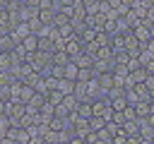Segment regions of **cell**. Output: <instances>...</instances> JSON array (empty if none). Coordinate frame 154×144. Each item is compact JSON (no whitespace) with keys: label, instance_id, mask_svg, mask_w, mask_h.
Instances as JSON below:
<instances>
[{"label":"cell","instance_id":"7","mask_svg":"<svg viewBox=\"0 0 154 144\" xmlns=\"http://www.w3.org/2000/svg\"><path fill=\"white\" fill-rule=\"evenodd\" d=\"M36 12H38V7H31V5H19L17 17H19L22 22H29V19H34V17H36Z\"/></svg>","mask_w":154,"mask_h":144},{"label":"cell","instance_id":"13","mask_svg":"<svg viewBox=\"0 0 154 144\" xmlns=\"http://www.w3.org/2000/svg\"><path fill=\"white\" fill-rule=\"evenodd\" d=\"M55 31H58V36L60 38H70V36H75V26L67 22V24H63V26H55Z\"/></svg>","mask_w":154,"mask_h":144},{"label":"cell","instance_id":"2","mask_svg":"<svg viewBox=\"0 0 154 144\" xmlns=\"http://www.w3.org/2000/svg\"><path fill=\"white\" fill-rule=\"evenodd\" d=\"M135 115H137L140 120L154 118V101H137V103H135Z\"/></svg>","mask_w":154,"mask_h":144},{"label":"cell","instance_id":"8","mask_svg":"<svg viewBox=\"0 0 154 144\" xmlns=\"http://www.w3.org/2000/svg\"><path fill=\"white\" fill-rule=\"evenodd\" d=\"M55 89H58L60 94H72V89H75V79L60 77V79H58V84H55Z\"/></svg>","mask_w":154,"mask_h":144},{"label":"cell","instance_id":"3","mask_svg":"<svg viewBox=\"0 0 154 144\" xmlns=\"http://www.w3.org/2000/svg\"><path fill=\"white\" fill-rule=\"evenodd\" d=\"M96 77V84H99V89L103 91V96H106V91L116 84V79H113V72L111 70H103V72H99V74H94Z\"/></svg>","mask_w":154,"mask_h":144},{"label":"cell","instance_id":"22","mask_svg":"<svg viewBox=\"0 0 154 144\" xmlns=\"http://www.w3.org/2000/svg\"><path fill=\"white\" fill-rule=\"evenodd\" d=\"M55 0H38V10H53Z\"/></svg>","mask_w":154,"mask_h":144},{"label":"cell","instance_id":"4","mask_svg":"<svg viewBox=\"0 0 154 144\" xmlns=\"http://www.w3.org/2000/svg\"><path fill=\"white\" fill-rule=\"evenodd\" d=\"M132 36L140 41V43H144V41H152V26H147V24H142V22H137L132 29Z\"/></svg>","mask_w":154,"mask_h":144},{"label":"cell","instance_id":"10","mask_svg":"<svg viewBox=\"0 0 154 144\" xmlns=\"http://www.w3.org/2000/svg\"><path fill=\"white\" fill-rule=\"evenodd\" d=\"M137 60H140V65H149V62H154V48H140Z\"/></svg>","mask_w":154,"mask_h":144},{"label":"cell","instance_id":"1","mask_svg":"<svg viewBox=\"0 0 154 144\" xmlns=\"http://www.w3.org/2000/svg\"><path fill=\"white\" fill-rule=\"evenodd\" d=\"M2 113L10 118V122H17V120L24 115V103H22V101H17V98H7V101H5Z\"/></svg>","mask_w":154,"mask_h":144},{"label":"cell","instance_id":"12","mask_svg":"<svg viewBox=\"0 0 154 144\" xmlns=\"http://www.w3.org/2000/svg\"><path fill=\"white\" fill-rule=\"evenodd\" d=\"M10 67H12V50L2 48L0 50V70H10Z\"/></svg>","mask_w":154,"mask_h":144},{"label":"cell","instance_id":"25","mask_svg":"<svg viewBox=\"0 0 154 144\" xmlns=\"http://www.w3.org/2000/svg\"><path fill=\"white\" fill-rule=\"evenodd\" d=\"M5 2H7V0H5Z\"/></svg>","mask_w":154,"mask_h":144},{"label":"cell","instance_id":"11","mask_svg":"<svg viewBox=\"0 0 154 144\" xmlns=\"http://www.w3.org/2000/svg\"><path fill=\"white\" fill-rule=\"evenodd\" d=\"M72 113L79 115V118H89V115H91V106H89V101H77V108H75Z\"/></svg>","mask_w":154,"mask_h":144},{"label":"cell","instance_id":"23","mask_svg":"<svg viewBox=\"0 0 154 144\" xmlns=\"http://www.w3.org/2000/svg\"><path fill=\"white\" fill-rule=\"evenodd\" d=\"M2 108H5V101H2V98H0V113H2Z\"/></svg>","mask_w":154,"mask_h":144},{"label":"cell","instance_id":"16","mask_svg":"<svg viewBox=\"0 0 154 144\" xmlns=\"http://www.w3.org/2000/svg\"><path fill=\"white\" fill-rule=\"evenodd\" d=\"M31 94H34V89H31V86H26V84L22 82V89H19V94H17V101H22V103H26V101L31 98Z\"/></svg>","mask_w":154,"mask_h":144},{"label":"cell","instance_id":"24","mask_svg":"<svg viewBox=\"0 0 154 144\" xmlns=\"http://www.w3.org/2000/svg\"><path fill=\"white\" fill-rule=\"evenodd\" d=\"M0 10H5V0H0Z\"/></svg>","mask_w":154,"mask_h":144},{"label":"cell","instance_id":"5","mask_svg":"<svg viewBox=\"0 0 154 144\" xmlns=\"http://www.w3.org/2000/svg\"><path fill=\"white\" fill-rule=\"evenodd\" d=\"M19 46H22V48H24L26 53H34V50L38 48V36H36L34 31H29V34H26V36H24V38L19 41Z\"/></svg>","mask_w":154,"mask_h":144},{"label":"cell","instance_id":"18","mask_svg":"<svg viewBox=\"0 0 154 144\" xmlns=\"http://www.w3.org/2000/svg\"><path fill=\"white\" fill-rule=\"evenodd\" d=\"M43 96H46V101H48V103H53V106H55V103H60V98H63V94H60L58 89H48Z\"/></svg>","mask_w":154,"mask_h":144},{"label":"cell","instance_id":"14","mask_svg":"<svg viewBox=\"0 0 154 144\" xmlns=\"http://www.w3.org/2000/svg\"><path fill=\"white\" fill-rule=\"evenodd\" d=\"M63 77H67V79H75V77H77V65H75L72 60H67V62L63 65Z\"/></svg>","mask_w":154,"mask_h":144},{"label":"cell","instance_id":"17","mask_svg":"<svg viewBox=\"0 0 154 144\" xmlns=\"http://www.w3.org/2000/svg\"><path fill=\"white\" fill-rule=\"evenodd\" d=\"M94 77V72H91V67H77V82H87V79H91Z\"/></svg>","mask_w":154,"mask_h":144},{"label":"cell","instance_id":"21","mask_svg":"<svg viewBox=\"0 0 154 144\" xmlns=\"http://www.w3.org/2000/svg\"><path fill=\"white\" fill-rule=\"evenodd\" d=\"M82 5H84V10L87 12H96V5H99V0H79Z\"/></svg>","mask_w":154,"mask_h":144},{"label":"cell","instance_id":"15","mask_svg":"<svg viewBox=\"0 0 154 144\" xmlns=\"http://www.w3.org/2000/svg\"><path fill=\"white\" fill-rule=\"evenodd\" d=\"M53 10H55V7H53ZM53 10H38V12H36L38 22H41V24H53Z\"/></svg>","mask_w":154,"mask_h":144},{"label":"cell","instance_id":"9","mask_svg":"<svg viewBox=\"0 0 154 144\" xmlns=\"http://www.w3.org/2000/svg\"><path fill=\"white\" fill-rule=\"evenodd\" d=\"M113 24H116V34H125V31H130V22L125 19V14L113 17Z\"/></svg>","mask_w":154,"mask_h":144},{"label":"cell","instance_id":"6","mask_svg":"<svg viewBox=\"0 0 154 144\" xmlns=\"http://www.w3.org/2000/svg\"><path fill=\"white\" fill-rule=\"evenodd\" d=\"M63 50H65L70 58H75L77 53H82V43H79L75 36H70V38H65V43H63Z\"/></svg>","mask_w":154,"mask_h":144},{"label":"cell","instance_id":"19","mask_svg":"<svg viewBox=\"0 0 154 144\" xmlns=\"http://www.w3.org/2000/svg\"><path fill=\"white\" fill-rule=\"evenodd\" d=\"M51 77L60 79V77H63V65H55V62H51Z\"/></svg>","mask_w":154,"mask_h":144},{"label":"cell","instance_id":"20","mask_svg":"<svg viewBox=\"0 0 154 144\" xmlns=\"http://www.w3.org/2000/svg\"><path fill=\"white\" fill-rule=\"evenodd\" d=\"M96 134H99V144H101V142H103V144H111V134H108L103 127H101V130H96Z\"/></svg>","mask_w":154,"mask_h":144}]
</instances>
